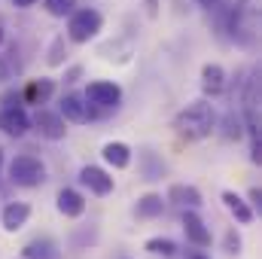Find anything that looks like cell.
<instances>
[{
    "label": "cell",
    "instance_id": "1",
    "mask_svg": "<svg viewBox=\"0 0 262 259\" xmlns=\"http://www.w3.org/2000/svg\"><path fill=\"white\" fill-rule=\"evenodd\" d=\"M213 128H216V110L207 101H195L174 116V131L183 140H204L213 134Z\"/></svg>",
    "mask_w": 262,
    "mask_h": 259
},
{
    "label": "cell",
    "instance_id": "2",
    "mask_svg": "<svg viewBox=\"0 0 262 259\" xmlns=\"http://www.w3.org/2000/svg\"><path fill=\"white\" fill-rule=\"evenodd\" d=\"M6 174H9V183L25 186V189H34V186H43V183H46V165H43L37 156H31V153L15 156V159L9 162Z\"/></svg>",
    "mask_w": 262,
    "mask_h": 259
},
{
    "label": "cell",
    "instance_id": "3",
    "mask_svg": "<svg viewBox=\"0 0 262 259\" xmlns=\"http://www.w3.org/2000/svg\"><path fill=\"white\" fill-rule=\"evenodd\" d=\"M104 28V15L92 6L85 9H73L67 15V40L70 43H89L98 37V31Z\"/></svg>",
    "mask_w": 262,
    "mask_h": 259
},
{
    "label": "cell",
    "instance_id": "4",
    "mask_svg": "<svg viewBox=\"0 0 262 259\" xmlns=\"http://www.w3.org/2000/svg\"><path fill=\"white\" fill-rule=\"evenodd\" d=\"M82 98L98 110H110V107H116L122 101V89L116 82H110V79H95V82H89Z\"/></svg>",
    "mask_w": 262,
    "mask_h": 259
},
{
    "label": "cell",
    "instance_id": "5",
    "mask_svg": "<svg viewBox=\"0 0 262 259\" xmlns=\"http://www.w3.org/2000/svg\"><path fill=\"white\" fill-rule=\"evenodd\" d=\"M28 128H31V116H28V110H25L21 104L0 110V131H3L6 137H25Z\"/></svg>",
    "mask_w": 262,
    "mask_h": 259
},
{
    "label": "cell",
    "instance_id": "6",
    "mask_svg": "<svg viewBox=\"0 0 262 259\" xmlns=\"http://www.w3.org/2000/svg\"><path fill=\"white\" fill-rule=\"evenodd\" d=\"M61 116L70 119V122H79V125H82V122H92V119L98 116V107H92L82 95H73V92H70V95L61 98Z\"/></svg>",
    "mask_w": 262,
    "mask_h": 259
},
{
    "label": "cell",
    "instance_id": "7",
    "mask_svg": "<svg viewBox=\"0 0 262 259\" xmlns=\"http://www.w3.org/2000/svg\"><path fill=\"white\" fill-rule=\"evenodd\" d=\"M31 125L40 131L46 140H64V116L61 113H52V110H37L34 113V119H31Z\"/></svg>",
    "mask_w": 262,
    "mask_h": 259
},
{
    "label": "cell",
    "instance_id": "8",
    "mask_svg": "<svg viewBox=\"0 0 262 259\" xmlns=\"http://www.w3.org/2000/svg\"><path fill=\"white\" fill-rule=\"evenodd\" d=\"M79 183L89 186V192H95V195H110L113 192V177H110L104 168H98V165H85V168L79 171Z\"/></svg>",
    "mask_w": 262,
    "mask_h": 259
},
{
    "label": "cell",
    "instance_id": "9",
    "mask_svg": "<svg viewBox=\"0 0 262 259\" xmlns=\"http://www.w3.org/2000/svg\"><path fill=\"white\" fill-rule=\"evenodd\" d=\"M28 220H31V204H25V201H9V204L0 210V226H3L6 232L25 229Z\"/></svg>",
    "mask_w": 262,
    "mask_h": 259
},
{
    "label": "cell",
    "instance_id": "10",
    "mask_svg": "<svg viewBox=\"0 0 262 259\" xmlns=\"http://www.w3.org/2000/svg\"><path fill=\"white\" fill-rule=\"evenodd\" d=\"M183 232H186V238L195 247H210V229L204 226V220L198 217L195 210H186L183 213Z\"/></svg>",
    "mask_w": 262,
    "mask_h": 259
},
{
    "label": "cell",
    "instance_id": "11",
    "mask_svg": "<svg viewBox=\"0 0 262 259\" xmlns=\"http://www.w3.org/2000/svg\"><path fill=\"white\" fill-rule=\"evenodd\" d=\"M168 201H174L177 207L195 210V207H201V192H198L195 186H189V183H174L168 189Z\"/></svg>",
    "mask_w": 262,
    "mask_h": 259
},
{
    "label": "cell",
    "instance_id": "12",
    "mask_svg": "<svg viewBox=\"0 0 262 259\" xmlns=\"http://www.w3.org/2000/svg\"><path fill=\"white\" fill-rule=\"evenodd\" d=\"M223 204H226V210H229L241 226H250V223H253V207H250V204H247L238 192L226 189V192H223Z\"/></svg>",
    "mask_w": 262,
    "mask_h": 259
},
{
    "label": "cell",
    "instance_id": "13",
    "mask_svg": "<svg viewBox=\"0 0 262 259\" xmlns=\"http://www.w3.org/2000/svg\"><path fill=\"white\" fill-rule=\"evenodd\" d=\"M201 89H204V95H220L223 89H226V70L220 64H204L201 67Z\"/></svg>",
    "mask_w": 262,
    "mask_h": 259
},
{
    "label": "cell",
    "instance_id": "14",
    "mask_svg": "<svg viewBox=\"0 0 262 259\" xmlns=\"http://www.w3.org/2000/svg\"><path fill=\"white\" fill-rule=\"evenodd\" d=\"M101 156H104V162L113 165V168H128L131 165V146L128 143H122V140H110V143H104Z\"/></svg>",
    "mask_w": 262,
    "mask_h": 259
},
{
    "label": "cell",
    "instance_id": "15",
    "mask_svg": "<svg viewBox=\"0 0 262 259\" xmlns=\"http://www.w3.org/2000/svg\"><path fill=\"white\" fill-rule=\"evenodd\" d=\"M162 210H165V201H162V195H156V192L140 195L137 204H134V213L140 220H156V217H162Z\"/></svg>",
    "mask_w": 262,
    "mask_h": 259
},
{
    "label": "cell",
    "instance_id": "16",
    "mask_svg": "<svg viewBox=\"0 0 262 259\" xmlns=\"http://www.w3.org/2000/svg\"><path fill=\"white\" fill-rule=\"evenodd\" d=\"M55 204H58V210L64 217H82V210H85V198L76 189H61L58 198H55Z\"/></svg>",
    "mask_w": 262,
    "mask_h": 259
},
{
    "label": "cell",
    "instance_id": "17",
    "mask_svg": "<svg viewBox=\"0 0 262 259\" xmlns=\"http://www.w3.org/2000/svg\"><path fill=\"white\" fill-rule=\"evenodd\" d=\"M52 95H55V82H52V79H34V82L25 89V101H28V104H37V107L46 104Z\"/></svg>",
    "mask_w": 262,
    "mask_h": 259
},
{
    "label": "cell",
    "instance_id": "18",
    "mask_svg": "<svg viewBox=\"0 0 262 259\" xmlns=\"http://www.w3.org/2000/svg\"><path fill=\"white\" fill-rule=\"evenodd\" d=\"M140 174H143V180H162L165 162L152 149H140Z\"/></svg>",
    "mask_w": 262,
    "mask_h": 259
},
{
    "label": "cell",
    "instance_id": "19",
    "mask_svg": "<svg viewBox=\"0 0 262 259\" xmlns=\"http://www.w3.org/2000/svg\"><path fill=\"white\" fill-rule=\"evenodd\" d=\"M21 253L28 259H58V244H55L52 238H37V241H31Z\"/></svg>",
    "mask_w": 262,
    "mask_h": 259
},
{
    "label": "cell",
    "instance_id": "20",
    "mask_svg": "<svg viewBox=\"0 0 262 259\" xmlns=\"http://www.w3.org/2000/svg\"><path fill=\"white\" fill-rule=\"evenodd\" d=\"M18 73H21V58H18V52H15V46H12L9 52L0 55V82L15 79Z\"/></svg>",
    "mask_w": 262,
    "mask_h": 259
},
{
    "label": "cell",
    "instance_id": "21",
    "mask_svg": "<svg viewBox=\"0 0 262 259\" xmlns=\"http://www.w3.org/2000/svg\"><path fill=\"white\" fill-rule=\"evenodd\" d=\"M244 134V122H241V116L235 113V110H229L226 116H223V137L226 140H238Z\"/></svg>",
    "mask_w": 262,
    "mask_h": 259
},
{
    "label": "cell",
    "instance_id": "22",
    "mask_svg": "<svg viewBox=\"0 0 262 259\" xmlns=\"http://www.w3.org/2000/svg\"><path fill=\"white\" fill-rule=\"evenodd\" d=\"M143 247H146V253H152V256H174V253H177V244H174L171 238H149Z\"/></svg>",
    "mask_w": 262,
    "mask_h": 259
},
{
    "label": "cell",
    "instance_id": "23",
    "mask_svg": "<svg viewBox=\"0 0 262 259\" xmlns=\"http://www.w3.org/2000/svg\"><path fill=\"white\" fill-rule=\"evenodd\" d=\"M43 3H46V12L55 18H64L76 9V0H43Z\"/></svg>",
    "mask_w": 262,
    "mask_h": 259
},
{
    "label": "cell",
    "instance_id": "24",
    "mask_svg": "<svg viewBox=\"0 0 262 259\" xmlns=\"http://www.w3.org/2000/svg\"><path fill=\"white\" fill-rule=\"evenodd\" d=\"M64 58H67V49H64V37H55L52 40V49H49V64L52 67H58V64H64Z\"/></svg>",
    "mask_w": 262,
    "mask_h": 259
},
{
    "label": "cell",
    "instance_id": "25",
    "mask_svg": "<svg viewBox=\"0 0 262 259\" xmlns=\"http://www.w3.org/2000/svg\"><path fill=\"white\" fill-rule=\"evenodd\" d=\"M223 247H226L229 256H238V253H241V235H238L235 229H229L226 238H223Z\"/></svg>",
    "mask_w": 262,
    "mask_h": 259
},
{
    "label": "cell",
    "instance_id": "26",
    "mask_svg": "<svg viewBox=\"0 0 262 259\" xmlns=\"http://www.w3.org/2000/svg\"><path fill=\"white\" fill-rule=\"evenodd\" d=\"M143 6H146V15H149V18L159 15V0H143Z\"/></svg>",
    "mask_w": 262,
    "mask_h": 259
},
{
    "label": "cell",
    "instance_id": "27",
    "mask_svg": "<svg viewBox=\"0 0 262 259\" xmlns=\"http://www.w3.org/2000/svg\"><path fill=\"white\" fill-rule=\"evenodd\" d=\"M250 204H253V207H262V189H259V186H253V189H250Z\"/></svg>",
    "mask_w": 262,
    "mask_h": 259
},
{
    "label": "cell",
    "instance_id": "28",
    "mask_svg": "<svg viewBox=\"0 0 262 259\" xmlns=\"http://www.w3.org/2000/svg\"><path fill=\"white\" fill-rule=\"evenodd\" d=\"M79 76H82V67H70V70L64 73V79H67V82H76Z\"/></svg>",
    "mask_w": 262,
    "mask_h": 259
},
{
    "label": "cell",
    "instance_id": "29",
    "mask_svg": "<svg viewBox=\"0 0 262 259\" xmlns=\"http://www.w3.org/2000/svg\"><path fill=\"white\" fill-rule=\"evenodd\" d=\"M37 0H12V6H18V9H28V6H34Z\"/></svg>",
    "mask_w": 262,
    "mask_h": 259
},
{
    "label": "cell",
    "instance_id": "30",
    "mask_svg": "<svg viewBox=\"0 0 262 259\" xmlns=\"http://www.w3.org/2000/svg\"><path fill=\"white\" fill-rule=\"evenodd\" d=\"M198 3H201V6H207V9H220V3H223V0H198Z\"/></svg>",
    "mask_w": 262,
    "mask_h": 259
},
{
    "label": "cell",
    "instance_id": "31",
    "mask_svg": "<svg viewBox=\"0 0 262 259\" xmlns=\"http://www.w3.org/2000/svg\"><path fill=\"white\" fill-rule=\"evenodd\" d=\"M0 46H3V28H0Z\"/></svg>",
    "mask_w": 262,
    "mask_h": 259
},
{
    "label": "cell",
    "instance_id": "32",
    "mask_svg": "<svg viewBox=\"0 0 262 259\" xmlns=\"http://www.w3.org/2000/svg\"><path fill=\"white\" fill-rule=\"evenodd\" d=\"M0 165H3V149H0Z\"/></svg>",
    "mask_w": 262,
    "mask_h": 259
},
{
    "label": "cell",
    "instance_id": "33",
    "mask_svg": "<svg viewBox=\"0 0 262 259\" xmlns=\"http://www.w3.org/2000/svg\"><path fill=\"white\" fill-rule=\"evenodd\" d=\"M18 259H28V256H25V253H18Z\"/></svg>",
    "mask_w": 262,
    "mask_h": 259
},
{
    "label": "cell",
    "instance_id": "34",
    "mask_svg": "<svg viewBox=\"0 0 262 259\" xmlns=\"http://www.w3.org/2000/svg\"><path fill=\"white\" fill-rule=\"evenodd\" d=\"M192 259H207V256H192Z\"/></svg>",
    "mask_w": 262,
    "mask_h": 259
}]
</instances>
